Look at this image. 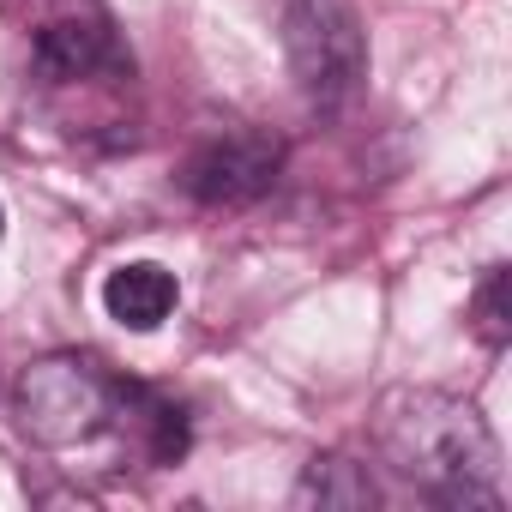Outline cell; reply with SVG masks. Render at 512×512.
I'll return each instance as SVG.
<instances>
[{
    "mask_svg": "<svg viewBox=\"0 0 512 512\" xmlns=\"http://www.w3.org/2000/svg\"><path fill=\"white\" fill-rule=\"evenodd\" d=\"M374 500H380V494H374L368 470L350 464V458H338V452L314 458V464L302 470V482H296V506H344V512H362V506H374Z\"/></svg>",
    "mask_w": 512,
    "mask_h": 512,
    "instance_id": "obj_7",
    "label": "cell"
},
{
    "mask_svg": "<svg viewBox=\"0 0 512 512\" xmlns=\"http://www.w3.org/2000/svg\"><path fill=\"white\" fill-rule=\"evenodd\" d=\"M37 73L49 85H73V79H91L103 61H109V31L91 25V19H55L37 31Z\"/></svg>",
    "mask_w": 512,
    "mask_h": 512,
    "instance_id": "obj_6",
    "label": "cell"
},
{
    "mask_svg": "<svg viewBox=\"0 0 512 512\" xmlns=\"http://www.w3.org/2000/svg\"><path fill=\"white\" fill-rule=\"evenodd\" d=\"M284 55H290L302 97L320 109H338L362 85V67H368L362 25L344 0H290L284 7Z\"/></svg>",
    "mask_w": 512,
    "mask_h": 512,
    "instance_id": "obj_3",
    "label": "cell"
},
{
    "mask_svg": "<svg viewBox=\"0 0 512 512\" xmlns=\"http://www.w3.org/2000/svg\"><path fill=\"white\" fill-rule=\"evenodd\" d=\"M0 235H7V211H0Z\"/></svg>",
    "mask_w": 512,
    "mask_h": 512,
    "instance_id": "obj_9",
    "label": "cell"
},
{
    "mask_svg": "<svg viewBox=\"0 0 512 512\" xmlns=\"http://www.w3.org/2000/svg\"><path fill=\"white\" fill-rule=\"evenodd\" d=\"M374 440L386 464L440 506L500 512V446L470 398L434 386H398L374 410Z\"/></svg>",
    "mask_w": 512,
    "mask_h": 512,
    "instance_id": "obj_1",
    "label": "cell"
},
{
    "mask_svg": "<svg viewBox=\"0 0 512 512\" xmlns=\"http://www.w3.org/2000/svg\"><path fill=\"white\" fill-rule=\"evenodd\" d=\"M175 302H181V284H175V272L157 266V260H133V266H115V272L103 278V308H109V320L127 326V332H157V326L175 314Z\"/></svg>",
    "mask_w": 512,
    "mask_h": 512,
    "instance_id": "obj_5",
    "label": "cell"
},
{
    "mask_svg": "<svg viewBox=\"0 0 512 512\" xmlns=\"http://www.w3.org/2000/svg\"><path fill=\"white\" fill-rule=\"evenodd\" d=\"M127 398L133 386H121L103 362L61 350L19 374V428L37 446H79L115 428L127 416Z\"/></svg>",
    "mask_w": 512,
    "mask_h": 512,
    "instance_id": "obj_2",
    "label": "cell"
},
{
    "mask_svg": "<svg viewBox=\"0 0 512 512\" xmlns=\"http://www.w3.org/2000/svg\"><path fill=\"white\" fill-rule=\"evenodd\" d=\"M470 320H476V338H482L488 350H500V344L512 338V272H506V266H488V272H482Z\"/></svg>",
    "mask_w": 512,
    "mask_h": 512,
    "instance_id": "obj_8",
    "label": "cell"
},
{
    "mask_svg": "<svg viewBox=\"0 0 512 512\" xmlns=\"http://www.w3.org/2000/svg\"><path fill=\"white\" fill-rule=\"evenodd\" d=\"M278 169H284L278 139H266V133H217L187 157L181 187L199 205H253L260 193H272Z\"/></svg>",
    "mask_w": 512,
    "mask_h": 512,
    "instance_id": "obj_4",
    "label": "cell"
}]
</instances>
